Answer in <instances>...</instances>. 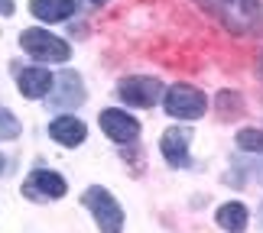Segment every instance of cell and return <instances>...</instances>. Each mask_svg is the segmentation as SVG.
<instances>
[{
	"instance_id": "obj_1",
	"label": "cell",
	"mask_w": 263,
	"mask_h": 233,
	"mask_svg": "<svg viewBox=\"0 0 263 233\" xmlns=\"http://www.w3.org/2000/svg\"><path fill=\"white\" fill-rule=\"evenodd\" d=\"M234 33H263V0H201Z\"/></svg>"
},
{
	"instance_id": "obj_2",
	"label": "cell",
	"mask_w": 263,
	"mask_h": 233,
	"mask_svg": "<svg viewBox=\"0 0 263 233\" xmlns=\"http://www.w3.org/2000/svg\"><path fill=\"white\" fill-rule=\"evenodd\" d=\"M82 204L91 210V217L98 220L101 233H120V230H124V210H120L117 198L110 195L107 188H101V185H91V188H85V195H82Z\"/></svg>"
},
{
	"instance_id": "obj_3",
	"label": "cell",
	"mask_w": 263,
	"mask_h": 233,
	"mask_svg": "<svg viewBox=\"0 0 263 233\" xmlns=\"http://www.w3.org/2000/svg\"><path fill=\"white\" fill-rule=\"evenodd\" d=\"M20 49L26 55H33L36 62H68V55H72L65 39L46 33V29H23L20 33Z\"/></svg>"
},
{
	"instance_id": "obj_4",
	"label": "cell",
	"mask_w": 263,
	"mask_h": 233,
	"mask_svg": "<svg viewBox=\"0 0 263 233\" xmlns=\"http://www.w3.org/2000/svg\"><path fill=\"white\" fill-rule=\"evenodd\" d=\"M163 104H166V114L176 120H198L208 110V97L192 84H173L166 91Z\"/></svg>"
},
{
	"instance_id": "obj_5",
	"label": "cell",
	"mask_w": 263,
	"mask_h": 233,
	"mask_svg": "<svg viewBox=\"0 0 263 233\" xmlns=\"http://www.w3.org/2000/svg\"><path fill=\"white\" fill-rule=\"evenodd\" d=\"M46 104L49 110H75L78 104H85V81L78 72L65 68L59 72L55 81H52V91L46 94Z\"/></svg>"
},
{
	"instance_id": "obj_6",
	"label": "cell",
	"mask_w": 263,
	"mask_h": 233,
	"mask_svg": "<svg viewBox=\"0 0 263 233\" xmlns=\"http://www.w3.org/2000/svg\"><path fill=\"white\" fill-rule=\"evenodd\" d=\"M117 97L130 107H153L163 97V84L146 75H130V78L117 81Z\"/></svg>"
},
{
	"instance_id": "obj_7",
	"label": "cell",
	"mask_w": 263,
	"mask_h": 233,
	"mask_svg": "<svg viewBox=\"0 0 263 233\" xmlns=\"http://www.w3.org/2000/svg\"><path fill=\"white\" fill-rule=\"evenodd\" d=\"M65 191H68L65 178L49 168H36L23 181V198H29V201H59V198H65Z\"/></svg>"
},
{
	"instance_id": "obj_8",
	"label": "cell",
	"mask_w": 263,
	"mask_h": 233,
	"mask_svg": "<svg viewBox=\"0 0 263 233\" xmlns=\"http://www.w3.org/2000/svg\"><path fill=\"white\" fill-rule=\"evenodd\" d=\"M189 143H192V130H189V126H169L166 133H163V139H159L163 159H166L173 168H192Z\"/></svg>"
},
{
	"instance_id": "obj_9",
	"label": "cell",
	"mask_w": 263,
	"mask_h": 233,
	"mask_svg": "<svg viewBox=\"0 0 263 233\" xmlns=\"http://www.w3.org/2000/svg\"><path fill=\"white\" fill-rule=\"evenodd\" d=\"M101 130L114 139V143H120V146H130V143H137L140 139V123H137V117H130V114H124V110H101Z\"/></svg>"
},
{
	"instance_id": "obj_10",
	"label": "cell",
	"mask_w": 263,
	"mask_h": 233,
	"mask_svg": "<svg viewBox=\"0 0 263 233\" xmlns=\"http://www.w3.org/2000/svg\"><path fill=\"white\" fill-rule=\"evenodd\" d=\"M52 81H55V75H52V72H46V68H23V72L16 75L20 94L29 97V100L46 97L49 91H52Z\"/></svg>"
},
{
	"instance_id": "obj_11",
	"label": "cell",
	"mask_w": 263,
	"mask_h": 233,
	"mask_svg": "<svg viewBox=\"0 0 263 233\" xmlns=\"http://www.w3.org/2000/svg\"><path fill=\"white\" fill-rule=\"evenodd\" d=\"M49 136H52L55 143H62L65 149H75V146L85 143L88 130L78 117H55L52 123H49Z\"/></svg>"
},
{
	"instance_id": "obj_12",
	"label": "cell",
	"mask_w": 263,
	"mask_h": 233,
	"mask_svg": "<svg viewBox=\"0 0 263 233\" xmlns=\"http://www.w3.org/2000/svg\"><path fill=\"white\" fill-rule=\"evenodd\" d=\"M29 13L43 23H59L75 13V4L72 0H29Z\"/></svg>"
},
{
	"instance_id": "obj_13",
	"label": "cell",
	"mask_w": 263,
	"mask_h": 233,
	"mask_svg": "<svg viewBox=\"0 0 263 233\" xmlns=\"http://www.w3.org/2000/svg\"><path fill=\"white\" fill-rule=\"evenodd\" d=\"M215 220H218V227L228 230V233H244L247 230V207L240 204V201H228V204L218 207Z\"/></svg>"
},
{
	"instance_id": "obj_14",
	"label": "cell",
	"mask_w": 263,
	"mask_h": 233,
	"mask_svg": "<svg viewBox=\"0 0 263 233\" xmlns=\"http://www.w3.org/2000/svg\"><path fill=\"white\" fill-rule=\"evenodd\" d=\"M237 146L247 153H260L263 156V130H240L237 133Z\"/></svg>"
},
{
	"instance_id": "obj_15",
	"label": "cell",
	"mask_w": 263,
	"mask_h": 233,
	"mask_svg": "<svg viewBox=\"0 0 263 233\" xmlns=\"http://www.w3.org/2000/svg\"><path fill=\"white\" fill-rule=\"evenodd\" d=\"M20 136V120L0 104V139H16Z\"/></svg>"
},
{
	"instance_id": "obj_16",
	"label": "cell",
	"mask_w": 263,
	"mask_h": 233,
	"mask_svg": "<svg viewBox=\"0 0 263 233\" xmlns=\"http://www.w3.org/2000/svg\"><path fill=\"white\" fill-rule=\"evenodd\" d=\"M7 168V162H4V156H0V172H4Z\"/></svg>"
},
{
	"instance_id": "obj_17",
	"label": "cell",
	"mask_w": 263,
	"mask_h": 233,
	"mask_svg": "<svg viewBox=\"0 0 263 233\" xmlns=\"http://www.w3.org/2000/svg\"><path fill=\"white\" fill-rule=\"evenodd\" d=\"M91 4H107V0H91Z\"/></svg>"
},
{
	"instance_id": "obj_18",
	"label": "cell",
	"mask_w": 263,
	"mask_h": 233,
	"mask_svg": "<svg viewBox=\"0 0 263 233\" xmlns=\"http://www.w3.org/2000/svg\"><path fill=\"white\" fill-rule=\"evenodd\" d=\"M260 72H263V55H260Z\"/></svg>"
},
{
	"instance_id": "obj_19",
	"label": "cell",
	"mask_w": 263,
	"mask_h": 233,
	"mask_svg": "<svg viewBox=\"0 0 263 233\" xmlns=\"http://www.w3.org/2000/svg\"><path fill=\"white\" fill-rule=\"evenodd\" d=\"M260 220H263V207H260Z\"/></svg>"
}]
</instances>
